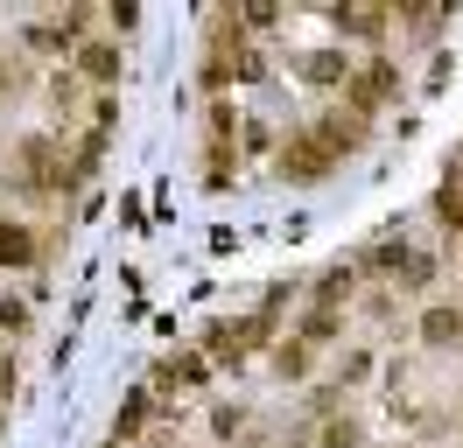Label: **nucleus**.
<instances>
[{
    "label": "nucleus",
    "mask_w": 463,
    "mask_h": 448,
    "mask_svg": "<svg viewBox=\"0 0 463 448\" xmlns=\"http://www.w3.org/2000/svg\"><path fill=\"white\" fill-rule=\"evenodd\" d=\"M274 168H281V182H323V175L337 168V154H330V147L317 140V126H309V134L281 140V162Z\"/></svg>",
    "instance_id": "1"
},
{
    "label": "nucleus",
    "mask_w": 463,
    "mask_h": 448,
    "mask_svg": "<svg viewBox=\"0 0 463 448\" xmlns=\"http://www.w3.org/2000/svg\"><path fill=\"white\" fill-rule=\"evenodd\" d=\"M393 84H401V78H393V63H373V70H365V78L351 84V112H373L379 98H386V91H393Z\"/></svg>",
    "instance_id": "2"
},
{
    "label": "nucleus",
    "mask_w": 463,
    "mask_h": 448,
    "mask_svg": "<svg viewBox=\"0 0 463 448\" xmlns=\"http://www.w3.org/2000/svg\"><path fill=\"white\" fill-rule=\"evenodd\" d=\"M29 259H35L29 224H7V218H0V266H29Z\"/></svg>",
    "instance_id": "3"
},
{
    "label": "nucleus",
    "mask_w": 463,
    "mask_h": 448,
    "mask_svg": "<svg viewBox=\"0 0 463 448\" xmlns=\"http://www.w3.org/2000/svg\"><path fill=\"white\" fill-rule=\"evenodd\" d=\"M203 168H211L203 182H211V190H225V182H232V168H239V154H232V140H211V147H203Z\"/></svg>",
    "instance_id": "4"
},
{
    "label": "nucleus",
    "mask_w": 463,
    "mask_h": 448,
    "mask_svg": "<svg viewBox=\"0 0 463 448\" xmlns=\"http://www.w3.org/2000/svg\"><path fill=\"white\" fill-rule=\"evenodd\" d=\"M85 78H99V84L119 78V50L113 42H85Z\"/></svg>",
    "instance_id": "5"
},
{
    "label": "nucleus",
    "mask_w": 463,
    "mask_h": 448,
    "mask_svg": "<svg viewBox=\"0 0 463 448\" xmlns=\"http://www.w3.org/2000/svg\"><path fill=\"white\" fill-rule=\"evenodd\" d=\"M323 448H365V427L351 414H337V420H323Z\"/></svg>",
    "instance_id": "6"
},
{
    "label": "nucleus",
    "mask_w": 463,
    "mask_h": 448,
    "mask_svg": "<svg viewBox=\"0 0 463 448\" xmlns=\"http://www.w3.org/2000/svg\"><path fill=\"white\" fill-rule=\"evenodd\" d=\"M421 336H429V343H449V336H463L457 308H429V315H421Z\"/></svg>",
    "instance_id": "7"
},
{
    "label": "nucleus",
    "mask_w": 463,
    "mask_h": 448,
    "mask_svg": "<svg viewBox=\"0 0 463 448\" xmlns=\"http://www.w3.org/2000/svg\"><path fill=\"white\" fill-rule=\"evenodd\" d=\"M345 70H351V63H345V56H330V50L302 56V78H309V84H330V78H345Z\"/></svg>",
    "instance_id": "8"
},
{
    "label": "nucleus",
    "mask_w": 463,
    "mask_h": 448,
    "mask_svg": "<svg viewBox=\"0 0 463 448\" xmlns=\"http://www.w3.org/2000/svg\"><path fill=\"white\" fill-rule=\"evenodd\" d=\"M274 371H281V378H302V371H309V350H302V343H281V350H274Z\"/></svg>",
    "instance_id": "9"
},
{
    "label": "nucleus",
    "mask_w": 463,
    "mask_h": 448,
    "mask_svg": "<svg viewBox=\"0 0 463 448\" xmlns=\"http://www.w3.org/2000/svg\"><path fill=\"white\" fill-rule=\"evenodd\" d=\"M113 448H119V442H113Z\"/></svg>",
    "instance_id": "10"
}]
</instances>
